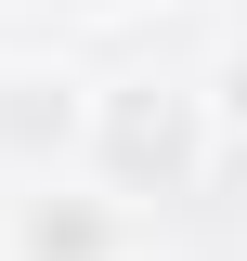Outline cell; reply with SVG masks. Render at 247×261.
Here are the masks:
<instances>
[{
    "label": "cell",
    "instance_id": "obj_1",
    "mask_svg": "<svg viewBox=\"0 0 247 261\" xmlns=\"http://www.w3.org/2000/svg\"><path fill=\"white\" fill-rule=\"evenodd\" d=\"M208 130H221V105L208 92H182V79H117V92L91 105V170L117 196H182L195 170H208Z\"/></svg>",
    "mask_w": 247,
    "mask_h": 261
},
{
    "label": "cell",
    "instance_id": "obj_2",
    "mask_svg": "<svg viewBox=\"0 0 247 261\" xmlns=\"http://www.w3.org/2000/svg\"><path fill=\"white\" fill-rule=\"evenodd\" d=\"M13 261H117V209L78 183H26L13 196Z\"/></svg>",
    "mask_w": 247,
    "mask_h": 261
},
{
    "label": "cell",
    "instance_id": "obj_3",
    "mask_svg": "<svg viewBox=\"0 0 247 261\" xmlns=\"http://www.w3.org/2000/svg\"><path fill=\"white\" fill-rule=\"evenodd\" d=\"M208 105H221V130H247V53H221V92Z\"/></svg>",
    "mask_w": 247,
    "mask_h": 261
},
{
    "label": "cell",
    "instance_id": "obj_4",
    "mask_svg": "<svg viewBox=\"0 0 247 261\" xmlns=\"http://www.w3.org/2000/svg\"><path fill=\"white\" fill-rule=\"evenodd\" d=\"M78 13H117V0H78Z\"/></svg>",
    "mask_w": 247,
    "mask_h": 261
}]
</instances>
